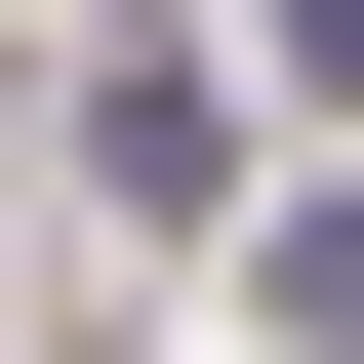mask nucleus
I'll list each match as a JSON object with an SVG mask.
<instances>
[{"mask_svg":"<svg viewBox=\"0 0 364 364\" xmlns=\"http://www.w3.org/2000/svg\"><path fill=\"white\" fill-rule=\"evenodd\" d=\"M243 41H324V122H364V0H243Z\"/></svg>","mask_w":364,"mask_h":364,"instance_id":"1","label":"nucleus"}]
</instances>
